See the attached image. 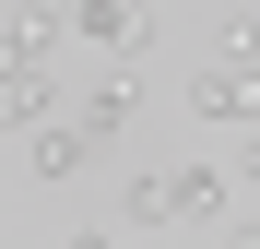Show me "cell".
I'll return each mask as SVG.
<instances>
[{
  "instance_id": "1",
  "label": "cell",
  "mask_w": 260,
  "mask_h": 249,
  "mask_svg": "<svg viewBox=\"0 0 260 249\" xmlns=\"http://www.w3.org/2000/svg\"><path fill=\"white\" fill-rule=\"evenodd\" d=\"M189 119L248 131V119H260V60H201V71H189Z\"/></svg>"
},
{
  "instance_id": "2",
  "label": "cell",
  "mask_w": 260,
  "mask_h": 249,
  "mask_svg": "<svg viewBox=\"0 0 260 249\" xmlns=\"http://www.w3.org/2000/svg\"><path fill=\"white\" fill-rule=\"evenodd\" d=\"M154 190H166V226H225L237 214L225 166H154Z\"/></svg>"
},
{
  "instance_id": "3",
  "label": "cell",
  "mask_w": 260,
  "mask_h": 249,
  "mask_svg": "<svg viewBox=\"0 0 260 249\" xmlns=\"http://www.w3.org/2000/svg\"><path fill=\"white\" fill-rule=\"evenodd\" d=\"M130 107H142V71H130V60H118V71L95 83V95H83V107H71V131H83V143H95V154H107V143L130 131Z\"/></svg>"
},
{
  "instance_id": "4",
  "label": "cell",
  "mask_w": 260,
  "mask_h": 249,
  "mask_svg": "<svg viewBox=\"0 0 260 249\" xmlns=\"http://www.w3.org/2000/svg\"><path fill=\"white\" fill-rule=\"evenodd\" d=\"M24 166H36V178H48V190H59V178H83V166H95V143L71 131V107H59V119H36V131H24Z\"/></svg>"
},
{
  "instance_id": "5",
  "label": "cell",
  "mask_w": 260,
  "mask_h": 249,
  "mask_svg": "<svg viewBox=\"0 0 260 249\" xmlns=\"http://www.w3.org/2000/svg\"><path fill=\"white\" fill-rule=\"evenodd\" d=\"M71 36H95L107 60H130V71H142V24H130V0H71Z\"/></svg>"
},
{
  "instance_id": "6",
  "label": "cell",
  "mask_w": 260,
  "mask_h": 249,
  "mask_svg": "<svg viewBox=\"0 0 260 249\" xmlns=\"http://www.w3.org/2000/svg\"><path fill=\"white\" fill-rule=\"evenodd\" d=\"M118 226H166V190H154V166H142L130 190H118Z\"/></svg>"
},
{
  "instance_id": "7",
  "label": "cell",
  "mask_w": 260,
  "mask_h": 249,
  "mask_svg": "<svg viewBox=\"0 0 260 249\" xmlns=\"http://www.w3.org/2000/svg\"><path fill=\"white\" fill-rule=\"evenodd\" d=\"M59 249H118V226H71V237H59Z\"/></svg>"
},
{
  "instance_id": "8",
  "label": "cell",
  "mask_w": 260,
  "mask_h": 249,
  "mask_svg": "<svg viewBox=\"0 0 260 249\" xmlns=\"http://www.w3.org/2000/svg\"><path fill=\"white\" fill-rule=\"evenodd\" d=\"M248 178H260V143H248Z\"/></svg>"
},
{
  "instance_id": "9",
  "label": "cell",
  "mask_w": 260,
  "mask_h": 249,
  "mask_svg": "<svg viewBox=\"0 0 260 249\" xmlns=\"http://www.w3.org/2000/svg\"><path fill=\"white\" fill-rule=\"evenodd\" d=\"M237 249H260V237H237Z\"/></svg>"
}]
</instances>
